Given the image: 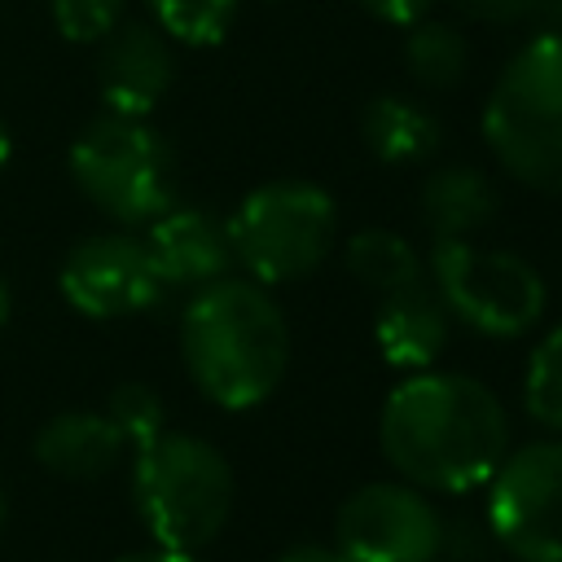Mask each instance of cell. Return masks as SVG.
I'll list each match as a JSON object with an SVG mask.
<instances>
[{
    "label": "cell",
    "instance_id": "cell-12",
    "mask_svg": "<svg viewBox=\"0 0 562 562\" xmlns=\"http://www.w3.org/2000/svg\"><path fill=\"white\" fill-rule=\"evenodd\" d=\"M145 250H149L162 285L198 290V285L228 277V268L237 263L228 224L202 206H167L162 215H154L145 224Z\"/></svg>",
    "mask_w": 562,
    "mask_h": 562
},
{
    "label": "cell",
    "instance_id": "cell-8",
    "mask_svg": "<svg viewBox=\"0 0 562 562\" xmlns=\"http://www.w3.org/2000/svg\"><path fill=\"white\" fill-rule=\"evenodd\" d=\"M487 531L514 562H562V439H531L487 479Z\"/></svg>",
    "mask_w": 562,
    "mask_h": 562
},
{
    "label": "cell",
    "instance_id": "cell-2",
    "mask_svg": "<svg viewBox=\"0 0 562 562\" xmlns=\"http://www.w3.org/2000/svg\"><path fill=\"white\" fill-rule=\"evenodd\" d=\"M180 356L193 386L228 408L263 404L290 364V325L281 303L241 277L198 285L180 316Z\"/></svg>",
    "mask_w": 562,
    "mask_h": 562
},
{
    "label": "cell",
    "instance_id": "cell-3",
    "mask_svg": "<svg viewBox=\"0 0 562 562\" xmlns=\"http://www.w3.org/2000/svg\"><path fill=\"white\" fill-rule=\"evenodd\" d=\"M483 140L518 184L562 193V31H540L501 66Z\"/></svg>",
    "mask_w": 562,
    "mask_h": 562
},
{
    "label": "cell",
    "instance_id": "cell-30",
    "mask_svg": "<svg viewBox=\"0 0 562 562\" xmlns=\"http://www.w3.org/2000/svg\"><path fill=\"white\" fill-rule=\"evenodd\" d=\"M0 527H4V487H0Z\"/></svg>",
    "mask_w": 562,
    "mask_h": 562
},
{
    "label": "cell",
    "instance_id": "cell-7",
    "mask_svg": "<svg viewBox=\"0 0 562 562\" xmlns=\"http://www.w3.org/2000/svg\"><path fill=\"white\" fill-rule=\"evenodd\" d=\"M430 285L452 321L483 338H518L544 316V277L514 250L479 246L470 237H439L430 246Z\"/></svg>",
    "mask_w": 562,
    "mask_h": 562
},
{
    "label": "cell",
    "instance_id": "cell-22",
    "mask_svg": "<svg viewBox=\"0 0 562 562\" xmlns=\"http://www.w3.org/2000/svg\"><path fill=\"white\" fill-rule=\"evenodd\" d=\"M127 0H53V22L70 44H97L123 18Z\"/></svg>",
    "mask_w": 562,
    "mask_h": 562
},
{
    "label": "cell",
    "instance_id": "cell-9",
    "mask_svg": "<svg viewBox=\"0 0 562 562\" xmlns=\"http://www.w3.org/2000/svg\"><path fill=\"white\" fill-rule=\"evenodd\" d=\"M443 514L413 483H364L334 518V544L347 562H439Z\"/></svg>",
    "mask_w": 562,
    "mask_h": 562
},
{
    "label": "cell",
    "instance_id": "cell-28",
    "mask_svg": "<svg viewBox=\"0 0 562 562\" xmlns=\"http://www.w3.org/2000/svg\"><path fill=\"white\" fill-rule=\"evenodd\" d=\"M9 158H13V132H9V123L0 119V171H4Z\"/></svg>",
    "mask_w": 562,
    "mask_h": 562
},
{
    "label": "cell",
    "instance_id": "cell-24",
    "mask_svg": "<svg viewBox=\"0 0 562 562\" xmlns=\"http://www.w3.org/2000/svg\"><path fill=\"white\" fill-rule=\"evenodd\" d=\"M461 13L479 18V22H496V26H514L527 18H540L544 0H452Z\"/></svg>",
    "mask_w": 562,
    "mask_h": 562
},
{
    "label": "cell",
    "instance_id": "cell-17",
    "mask_svg": "<svg viewBox=\"0 0 562 562\" xmlns=\"http://www.w3.org/2000/svg\"><path fill=\"white\" fill-rule=\"evenodd\" d=\"M342 259H347L351 277H356L360 285L378 290V294L400 290V285H408V281L422 277L417 250H413L400 233H391V228H360V233L347 241Z\"/></svg>",
    "mask_w": 562,
    "mask_h": 562
},
{
    "label": "cell",
    "instance_id": "cell-14",
    "mask_svg": "<svg viewBox=\"0 0 562 562\" xmlns=\"http://www.w3.org/2000/svg\"><path fill=\"white\" fill-rule=\"evenodd\" d=\"M123 435L105 413L66 408L35 430V461L57 479H101L123 461Z\"/></svg>",
    "mask_w": 562,
    "mask_h": 562
},
{
    "label": "cell",
    "instance_id": "cell-26",
    "mask_svg": "<svg viewBox=\"0 0 562 562\" xmlns=\"http://www.w3.org/2000/svg\"><path fill=\"white\" fill-rule=\"evenodd\" d=\"M277 562H347V558L338 553V544H312V540H303V544H290Z\"/></svg>",
    "mask_w": 562,
    "mask_h": 562
},
{
    "label": "cell",
    "instance_id": "cell-29",
    "mask_svg": "<svg viewBox=\"0 0 562 562\" xmlns=\"http://www.w3.org/2000/svg\"><path fill=\"white\" fill-rule=\"evenodd\" d=\"M9 312H13V294H9V281H4V272H0V329H4Z\"/></svg>",
    "mask_w": 562,
    "mask_h": 562
},
{
    "label": "cell",
    "instance_id": "cell-5",
    "mask_svg": "<svg viewBox=\"0 0 562 562\" xmlns=\"http://www.w3.org/2000/svg\"><path fill=\"white\" fill-rule=\"evenodd\" d=\"M70 180L101 215L127 228L176 206V154L145 119H92L70 145Z\"/></svg>",
    "mask_w": 562,
    "mask_h": 562
},
{
    "label": "cell",
    "instance_id": "cell-11",
    "mask_svg": "<svg viewBox=\"0 0 562 562\" xmlns=\"http://www.w3.org/2000/svg\"><path fill=\"white\" fill-rule=\"evenodd\" d=\"M97 44H101L97 88H101L105 114L149 119V110L167 97L176 79V57H171L167 35L149 22H119Z\"/></svg>",
    "mask_w": 562,
    "mask_h": 562
},
{
    "label": "cell",
    "instance_id": "cell-23",
    "mask_svg": "<svg viewBox=\"0 0 562 562\" xmlns=\"http://www.w3.org/2000/svg\"><path fill=\"white\" fill-rule=\"evenodd\" d=\"M492 531L474 518H443V536H439V558L443 562H487L492 553Z\"/></svg>",
    "mask_w": 562,
    "mask_h": 562
},
{
    "label": "cell",
    "instance_id": "cell-16",
    "mask_svg": "<svg viewBox=\"0 0 562 562\" xmlns=\"http://www.w3.org/2000/svg\"><path fill=\"white\" fill-rule=\"evenodd\" d=\"M360 136L369 145V154L386 167H408L422 162L439 149V123L430 110H422L417 101L400 97V92H382L364 105L360 114Z\"/></svg>",
    "mask_w": 562,
    "mask_h": 562
},
{
    "label": "cell",
    "instance_id": "cell-25",
    "mask_svg": "<svg viewBox=\"0 0 562 562\" xmlns=\"http://www.w3.org/2000/svg\"><path fill=\"white\" fill-rule=\"evenodd\" d=\"M369 18H378V22H391V26H413V22H422L426 13H430V4L435 0H356Z\"/></svg>",
    "mask_w": 562,
    "mask_h": 562
},
{
    "label": "cell",
    "instance_id": "cell-10",
    "mask_svg": "<svg viewBox=\"0 0 562 562\" xmlns=\"http://www.w3.org/2000/svg\"><path fill=\"white\" fill-rule=\"evenodd\" d=\"M57 285H61V299L92 321L149 312L167 290L145 250V237L123 228L75 241L57 268Z\"/></svg>",
    "mask_w": 562,
    "mask_h": 562
},
{
    "label": "cell",
    "instance_id": "cell-19",
    "mask_svg": "<svg viewBox=\"0 0 562 562\" xmlns=\"http://www.w3.org/2000/svg\"><path fill=\"white\" fill-rule=\"evenodd\" d=\"M145 4H149L154 22L167 40L206 48V44H220L228 35L241 0H145Z\"/></svg>",
    "mask_w": 562,
    "mask_h": 562
},
{
    "label": "cell",
    "instance_id": "cell-21",
    "mask_svg": "<svg viewBox=\"0 0 562 562\" xmlns=\"http://www.w3.org/2000/svg\"><path fill=\"white\" fill-rule=\"evenodd\" d=\"M105 417L114 422V430L123 435L127 448H145L149 439H158L167 430L162 395L145 382H119L105 400Z\"/></svg>",
    "mask_w": 562,
    "mask_h": 562
},
{
    "label": "cell",
    "instance_id": "cell-15",
    "mask_svg": "<svg viewBox=\"0 0 562 562\" xmlns=\"http://www.w3.org/2000/svg\"><path fill=\"white\" fill-rule=\"evenodd\" d=\"M417 206H422V220L435 233V241L439 237H474L501 211V193H496L492 176H483L479 167L448 162L426 176Z\"/></svg>",
    "mask_w": 562,
    "mask_h": 562
},
{
    "label": "cell",
    "instance_id": "cell-20",
    "mask_svg": "<svg viewBox=\"0 0 562 562\" xmlns=\"http://www.w3.org/2000/svg\"><path fill=\"white\" fill-rule=\"evenodd\" d=\"M522 400H527V413L544 430L562 435V325H553L531 347L527 378H522Z\"/></svg>",
    "mask_w": 562,
    "mask_h": 562
},
{
    "label": "cell",
    "instance_id": "cell-18",
    "mask_svg": "<svg viewBox=\"0 0 562 562\" xmlns=\"http://www.w3.org/2000/svg\"><path fill=\"white\" fill-rule=\"evenodd\" d=\"M465 61H470V57H465V40H461L457 26L430 22V18H422V22L408 26L404 66H408V75H413L422 88H435V92L452 88V83L465 75Z\"/></svg>",
    "mask_w": 562,
    "mask_h": 562
},
{
    "label": "cell",
    "instance_id": "cell-4",
    "mask_svg": "<svg viewBox=\"0 0 562 562\" xmlns=\"http://www.w3.org/2000/svg\"><path fill=\"white\" fill-rule=\"evenodd\" d=\"M233 465L228 457L180 430H162L132 461V505L158 549L198 553L233 514Z\"/></svg>",
    "mask_w": 562,
    "mask_h": 562
},
{
    "label": "cell",
    "instance_id": "cell-1",
    "mask_svg": "<svg viewBox=\"0 0 562 562\" xmlns=\"http://www.w3.org/2000/svg\"><path fill=\"white\" fill-rule=\"evenodd\" d=\"M382 457L391 470L443 496L483 487L509 452V417L492 386L470 373H408L378 417Z\"/></svg>",
    "mask_w": 562,
    "mask_h": 562
},
{
    "label": "cell",
    "instance_id": "cell-6",
    "mask_svg": "<svg viewBox=\"0 0 562 562\" xmlns=\"http://www.w3.org/2000/svg\"><path fill=\"white\" fill-rule=\"evenodd\" d=\"M233 259L259 285H290L316 272L338 233L334 198L312 180H268L233 211Z\"/></svg>",
    "mask_w": 562,
    "mask_h": 562
},
{
    "label": "cell",
    "instance_id": "cell-13",
    "mask_svg": "<svg viewBox=\"0 0 562 562\" xmlns=\"http://www.w3.org/2000/svg\"><path fill=\"white\" fill-rule=\"evenodd\" d=\"M448 334H452V316L426 277H417L400 290H386L378 299L373 342L391 369H404V373L430 369L443 356Z\"/></svg>",
    "mask_w": 562,
    "mask_h": 562
},
{
    "label": "cell",
    "instance_id": "cell-27",
    "mask_svg": "<svg viewBox=\"0 0 562 562\" xmlns=\"http://www.w3.org/2000/svg\"><path fill=\"white\" fill-rule=\"evenodd\" d=\"M119 562H202L198 553H176V549H136V553H123Z\"/></svg>",
    "mask_w": 562,
    "mask_h": 562
}]
</instances>
